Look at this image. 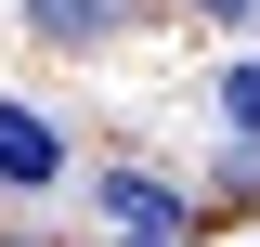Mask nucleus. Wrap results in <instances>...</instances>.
Listing matches in <instances>:
<instances>
[{"label": "nucleus", "mask_w": 260, "mask_h": 247, "mask_svg": "<svg viewBox=\"0 0 260 247\" xmlns=\"http://www.w3.org/2000/svg\"><path fill=\"white\" fill-rule=\"evenodd\" d=\"M208 13H247V0H208Z\"/></svg>", "instance_id": "39448f33"}, {"label": "nucleus", "mask_w": 260, "mask_h": 247, "mask_svg": "<svg viewBox=\"0 0 260 247\" xmlns=\"http://www.w3.org/2000/svg\"><path fill=\"white\" fill-rule=\"evenodd\" d=\"M221 117H234V130H260V52H247V65L221 78Z\"/></svg>", "instance_id": "20e7f679"}, {"label": "nucleus", "mask_w": 260, "mask_h": 247, "mask_svg": "<svg viewBox=\"0 0 260 247\" xmlns=\"http://www.w3.org/2000/svg\"><path fill=\"white\" fill-rule=\"evenodd\" d=\"M104 208H117L130 234H182V195H169V182H143V169H104Z\"/></svg>", "instance_id": "7ed1b4c3"}, {"label": "nucleus", "mask_w": 260, "mask_h": 247, "mask_svg": "<svg viewBox=\"0 0 260 247\" xmlns=\"http://www.w3.org/2000/svg\"><path fill=\"white\" fill-rule=\"evenodd\" d=\"M0 182H13V195L65 182V143H52V117H26V104H0Z\"/></svg>", "instance_id": "f257e3e1"}, {"label": "nucleus", "mask_w": 260, "mask_h": 247, "mask_svg": "<svg viewBox=\"0 0 260 247\" xmlns=\"http://www.w3.org/2000/svg\"><path fill=\"white\" fill-rule=\"evenodd\" d=\"M117 13H130V0H26V26H39V39H65V52L117 39Z\"/></svg>", "instance_id": "f03ea898"}]
</instances>
